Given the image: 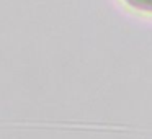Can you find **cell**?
I'll return each instance as SVG.
<instances>
[{"mask_svg": "<svg viewBox=\"0 0 152 139\" xmlns=\"http://www.w3.org/2000/svg\"><path fill=\"white\" fill-rule=\"evenodd\" d=\"M128 5H131L136 10L142 12H151L152 13V0H124Z\"/></svg>", "mask_w": 152, "mask_h": 139, "instance_id": "cell-1", "label": "cell"}]
</instances>
